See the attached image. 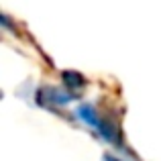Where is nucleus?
I'll return each instance as SVG.
<instances>
[{"instance_id":"nucleus-1","label":"nucleus","mask_w":161,"mask_h":161,"mask_svg":"<svg viewBox=\"0 0 161 161\" xmlns=\"http://www.w3.org/2000/svg\"><path fill=\"white\" fill-rule=\"evenodd\" d=\"M63 82H65L69 88H80V86H84V78H82L80 74H75V71H65V74H63Z\"/></svg>"},{"instance_id":"nucleus-2","label":"nucleus","mask_w":161,"mask_h":161,"mask_svg":"<svg viewBox=\"0 0 161 161\" xmlns=\"http://www.w3.org/2000/svg\"><path fill=\"white\" fill-rule=\"evenodd\" d=\"M106 161H120V159H116V157H110V155H106Z\"/></svg>"}]
</instances>
